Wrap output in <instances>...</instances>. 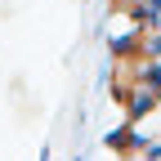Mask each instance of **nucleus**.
<instances>
[{
    "mask_svg": "<svg viewBox=\"0 0 161 161\" xmlns=\"http://www.w3.org/2000/svg\"><path fill=\"white\" fill-rule=\"evenodd\" d=\"M143 80H148L152 90H161V63H157V58H152V63H143Z\"/></svg>",
    "mask_w": 161,
    "mask_h": 161,
    "instance_id": "f257e3e1",
    "label": "nucleus"
}]
</instances>
